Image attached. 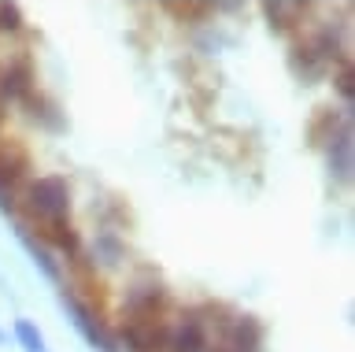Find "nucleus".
Masks as SVG:
<instances>
[{
  "mask_svg": "<svg viewBox=\"0 0 355 352\" xmlns=\"http://www.w3.org/2000/svg\"><path fill=\"white\" fill-rule=\"evenodd\" d=\"M340 93L352 97V74H348V67H344V74H340Z\"/></svg>",
  "mask_w": 355,
  "mask_h": 352,
  "instance_id": "9d476101",
  "label": "nucleus"
},
{
  "mask_svg": "<svg viewBox=\"0 0 355 352\" xmlns=\"http://www.w3.org/2000/svg\"><path fill=\"white\" fill-rule=\"evenodd\" d=\"M329 167L337 171L340 182L352 178V130H348V123L340 126L337 137H329Z\"/></svg>",
  "mask_w": 355,
  "mask_h": 352,
  "instance_id": "39448f33",
  "label": "nucleus"
},
{
  "mask_svg": "<svg viewBox=\"0 0 355 352\" xmlns=\"http://www.w3.org/2000/svg\"><path fill=\"white\" fill-rule=\"evenodd\" d=\"M26 171H30V163L19 149H0V212H15Z\"/></svg>",
  "mask_w": 355,
  "mask_h": 352,
  "instance_id": "20e7f679",
  "label": "nucleus"
},
{
  "mask_svg": "<svg viewBox=\"0 0 355 352\" xmlns=\"http://www.w3.org/2000/svg\"><path fill=\"white\" fill-rule=\"evenodd\" d=\"M15 341H19L22 352H52L49 341H44V334L30 323V319H15Z\"/></svg>",
  "mask_w": 355,
  "mask_h": 352,
  "instance_id": "6e6552de",
  "label": "nucleus"
},
{
  "mask_svg": "<svg viewBox=\"0 0 355 352\" xmlns=\"http://www.w3.org/2000/svg\"><path fill=\"white\" fill-rule=\"evenodd\" d=\"M19 241L26 245V252L33 256V263H37V267H41L44 274H49V278H60V267H55V260L49 256V249H44V245H41V241L30 234L26 226H19Z\"/></svg>",
  "mask_w": 355,
  "mask_h": 352,
  "instance_id": "0eeeda50",
  "label": "nucleus"
},
{
  "mask_svg": "<svg viewBox=\"0 0 355 352\" xmlns=\"http://www.w3.org/2000/svg\"><path fill=\"white\" fill-rule=\"evenodd\" d=\"M204 349H207V323L196 312H185L174 323H166L159 352H204Z\"/></svg>",
  "mask_w": 355,
  "mask_h": 352,
  "instance_id": "7ed1b4c3",
  "label": "nucleus"
},
{
  "mask_svg": "<svg viewBox=\"0 0 355 352\" xmlns=\"http://www.w3.org/2000/svg\"><path fill=\"white\" fill-rule=\"evenodd\" d=\"M4 341H8V337H4V334H0V345H4Z\"/></svg>",
  "mask_w": 355,
  "mask_h": 352,
  "instance_id": "9b49d317",
  "label": "nucleus"
},
{
  "mask_svg": "<svg viewBox=\"0 0 355 352\" xmlns=\"http://www.w3.org/2000/svg\"><path fill=\"white\" fill-rule=\"evenodd\" d=\"M60 304L67 308V315H71L74 330H78V334H82L96 352H119V349H115V337H111V330L104 326V319H100L85 301H78L74 293H67V290H63V293H60Z\"/></svg>",
  "mask_w": 355,
  "mask_h": 352,
  "instance_id": "f03ea898",
  "label": "nucleus"
},
{
  "mask_svg": "<svg viewBox=\"0 0 355 352\" xmlns=\"http://www.w3.org/2000/svg\"><path fill=\"white\" fill-rule=\"evenodd\" d=\"M22 201V215H26V230L41 234V245H60L78 252V237L71 230V185L60 174H41L37 182L26 185Z\"/></svg>",
  "mask_w": 355,
  "mask_h": 352,
  "instance_id": "f257e3e1",
  "label": "nucleus"
},
{
  "mask_svg": "<svg viewBox=\"0 0 355 352\" xmlns=\"http://www.w3.org/2000/svg\"><path fill=\"white\" fill-rule=\"evenodd\" d=\"M30 63H11V67L0 71V97H8V101H15V97L30 93Z\"/></svg>",
  "mask_w": 355,
  "mask_h": 352,
  "instance_id": "423d86ee",
  "label": "nucleus"
},
{
  "mask_svg": "<svg viewBox=\"0 0 355 352\" xmlns=\"http://www.w3.org/2000/svg\"><path fill=\"white\" fill-rule=\"evenodd\" d=\"M22 30V15L15 4H0V34H19Z\"/></svg>",
  "mask_w": 355,
  "mask_h": 352,
  "instance_id": "1a4fd4ad",
  "label": "nucleus"
}]
</instances>
